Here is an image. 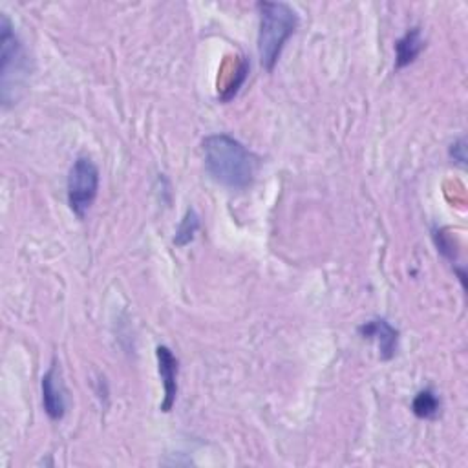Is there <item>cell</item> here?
Instances as JSON below:
<instances>
[{
  "instance_id": "cell-1",
  "label": "cell",
  "mask_w": 468,
  "mask_h": 468,
  "mask_svg": "<svg viewBox=\"0 0 468 468\" xmlns=\"http://www.w3.org/2000/svg\"><path fill=\"white\" fill-rule=\"evenodd\" d=\"M203 158L209 176L230 191H244L255 182L257 155L227 134H214L203 139Z\"/></svg>"
},
{
  "instance_id": "cell-2",
  "label": "cell",
  "mask_w": 468,
  "mask_h": 468,
  "mask_svg": "<svg viewBox=\"0 0 468 468\" xmlns=\"http://www.w3.org/2000/svg\"><path fill=\"white\" fill-rule=\"evenodd\" d=\"M257 10L260 15V62L271 73L280 61L285 42L291 39L298 26V17L295 10L284 3H258Z\"/></svg>"
},
{
  "instance_id": "cell-3",
  "label": "cell",
  "mask_w": 468,
  "mask_h": 468,
  "mask_svg": "<svg viewBox=\"0 0 468 468\" xmlns=\"http://www.w3.org/2000/svg\"><path fill=\"white\" fill-rule=\"evenodd\" d=\"M0 42H3V71H0L3 103L10 107L19 99V90H23L28 77V55L6 15H3L0 23Z\"/></svg>"
},
{
  "instance_id": "cell-4",
  "label": "cell",
  "mask_w": 468,
  "mask_h": 468,
  "mask_svg": "<svg viewBox=\"0 0 468 468\" xmlns=\"http://www.w3.org/2000/svg\"><path fill=\"white\" fill-rule=\"evenodd\" d=\"M99 191V169L89 158L80 155L68 174V205L77 218H85Z\"/></svg>"
},
{
  "instance_id": "cell-5",
  "label": "cell",
  "mask_w": 468,
  "mask_h": 468,
  "mask_svg": "<svg viewBox=\"0 0 468 468\" xmlns=\"http://www.w3.org/2000/svg\"><path fill=\"white\" fill-rule=\"evenodd\" d=\"M41 388H42V407L46 416L51 421H61L66 414V389H64L57 362H51L50 370L44 373Z\"/></svg>"
},
{
  "instance_id": "cell-6",
  "label": "cell",
  "mask_w": 468,
  "mask_h": 468,
  "mask_svg": "<svg viewBox=\"0 0 468 468\" xmlns=\"http://www.w3.org/2000/svg\"><path fill=\"white\" fill-rule=\"evenodd\" d=\"M155 357H158V368H160V375H162L164 389H165L162 410L171 412L174 408L176 398H178L180 362H178V357L167 346H158V350H155Z\"/></svg>"
},
{
  "instance_id": "cell-7",
  "label": "cell",
  "mask_w": 468,
  "mask_h": 468,
  "mask_svg": "<svg viewBox=\"0 0 468 468\" xmlns=\"http://www.w3.org/2000/svg\"><path fill=\"white\" fill-rule=\"evenodd\" d=\"M359 333L364 339L377 341L382 360H392L396 357L398 344H399V332L388 321L384 319L368 321L359 328Z\"/></svg>"
},
{
  "instance_id": "cell-8",
  "label": "cell",
  "mask_w": 468,
  "mask_h": 468,
  "mask_svg": "<svg viewBox=\"0 0 468 468\" xmlns=\"http://www.w3.org/2000/svg\"><path fill=\"white\" fill-rule=\"evenodd\" d=\"M426 41L419 26L410 28L398 42H396V68H407L423 53Z\"/></svg>"
},
{
  "instance_id": "cell-9",
  "label": "cell",
  "mask_w": 468,
  "mask_h": 468,
  "mask_svg": "<svg viewBox=\"0 0 468 468\" xmlns=\"http://www.w3.org/2000/svg\"><path fill=\"white\" fill-rule=\"evenodd\" d=\"M412 412L419 419H437L441 414V399L432 388H425L416 396L412 403Z\"/></svg>"
},
{
  "instance_id": "cell-10",
  "label": "cell",
  "mask_w": 468,
  "mask_h": 468,
  "mask_svg": "<svg viewBox=\"0 0 468 468\" xmlns=\"http://www.w3.org/2000/svg\"><path fill=\"white\" fill-rule=\"evenodd\" d=\"M198 229H200V216H198V212L194 209H187V212H185V216H183V220H182V223H180V227L176 230L174 244L178 248L189 246L194 240Z\"/></svg>"
},
{
  "instance_id": "cell-11",
  "label": "cell",
  "mask_w": 468,
  "mask_h": 468,
  "mask_svg": "<svg viewBox=\"0 0 468 468\" xmlns=\"http://www.w3.org/2000/svg\"><path fill=\"white\" fill-rule=\"evenodd\" d=\"M248 73H249V62H248V59H242V61H240V68L237 70V73H234V80L229 83L227 89H223V92H221V96H220V99H221L223 103L230 101L234 96H237V94L240 92L242 85H244L246 80H248Z\"/></svg>"
},
{
  "instance_id": "cell-12",
  "label": "cell",
  "mask_w": 468,
  "mask_h": 468,
  "mask_svg": "<svg viewBox=\"0 0 468 468\" xmlns=\"http://www.w3.org/2000/svg\"><path fill=\"white\" fill-rule=\"evenodd\" d=\"M466 146H464V139L461 137V139H457L455 143H452V146H450V155L454 158V162H459L463 167H464V164H466Z\"/></svg>"
}]
</instances>
